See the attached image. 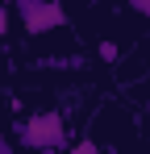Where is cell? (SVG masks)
Returning a JSON list of instances; mask_svg holds the SVG:
<instances>
[{"mask_svg":"<svg viewBox=\"0 0 150 154\" xmlns=\"http://www.w3.org/2000/svg\"><path fill=\"white\" fill-rule=\"evenodd\" d=\"M13 133L21 137V146H29V150H63L67 146V121L58 117V112H33V117H25V121H17L13 125Z\"/></svg>","mask_w":150,"mask_h":154,"instance_id":"1","label":"cell"},{"mask_svg":"<svg viewBox=\"0 0 150 154\" xmlns=\"http://www.w3.org/2000/svg\"><path fill=\"white\" fill-rule=\"evenodd\" d=\"M0 33H8V8L0 4Z\"/></svg>","mask_w":150,"mask_h":154,"instance_id":"6","label":"cell"},{"mask_svg":"<svg viewBox=\"0 0 150 154\" xmlns=\"http://www.w3.org/2000/svg\"><path fill=\"white\" fill-rule=\"evenodd\" d=\"M0 154H13V146L4 142V133H0Z\"/></svg>","mask_w":150,"mask_h":154,"instance_id":"7","label":"cell"},{"mask_svg":"<svg viewBox=\"0 0 150 154\" xmlns=\"http://www.w3.org/2000/svg\"><path fill=\"white\" fill-rule=\"evenodd\" d=\"M129 8H133V13H142V17H150V0H129Z\"/></svg>","mask_w":150,"mask_h":154,"instance_id":"5","label":"cell"},{"mask_svg":"<svg viewBox=\"0 0 150 154\" xmlns=\"http://www.w3.org/2000/svg\"><path fill=\"white\" fill-rule=\"evenodd\" d=\"M17 17H21L25 33H54V29L67 25V8L58 0H21Z\"/></svg>","mask_w":150,"mask_h":154,"instance_id":"2","label":"cell"},{"mask_svg":"<svg viewBox=\"0 0 150 154\" xmlns=\"http://www.w3.org/2000/svg\"><path fill=\"white\" fill-rule=\"evenodd\" d=\"M96 54L104 58V63H117V58H121V46H117V42H100V46H96Z\"/></svg>","mask_w":150,"mask_h":154,"instance_id":"3","label":"cell"},{"mask_svg":"<svg viewBox=\"0 0 150 154\" xmlns=\"http://www.w3.org/2000/svg\"><path fill=\"white\" fill-rule=\"evenodd\" d=\"M71 154H104V150H100L96 142H75V146H71Z\"/></svg>","mask_w":150,"mask_h":154,"instance_id":"4","label":"cell"}]
</instances>
